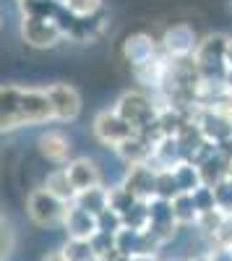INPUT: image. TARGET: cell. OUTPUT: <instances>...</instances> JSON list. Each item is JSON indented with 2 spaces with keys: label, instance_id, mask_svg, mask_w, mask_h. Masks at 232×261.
I'll return each mask as SVG.
<instances>
[{
  "label": "cell",
  "instance_id": "obj_1",
  "mask_svg": "<svg viewBox=\"0 0 232 261\" xmlns=\"http://www.w3.org/2000/svg\"><path fill=\"white\" fill-rule=\"evenodd\" d=\"M47 123H52V110L42 86H0V134H13L21 128Z\"/></svg>",
  "mask_w": 232,
  "mask_h": 261
},
{
  "label": "cell",
  "instance_id": "obj_2",
  "mask_svg": "<svg viewBox=\"0 0 232 261\" xmlns=\"http://www.w3.org/2000/svg\"><path fill=\"white\" fill-rule=\"evenodd\" d=\"M71 16L63 11L57 18H32V16H21V39L34 50H52L66 39Z\"/></svg>",
  "mask_w": 232,
  "mask_h": 261
},
{
  "label": "cell",
  "instance_id": "obj_3",
  "mask_svg": "<svg viewBox=\"0 0 232 261\" xmlns=\"http://www.w3.org/2000/svg\"><path fill=\"white\" fill-rule=\"evenodd\" d=\"M112 110L131 125L133 134H141L143 128H149L157 120L159 105L152 94H146V92H125V94H120V99L115 102Z\"/></svg>",
  "mask_w": 232,
  "mask_h": 261
},
{
  "label": "cell",
  "instance_id": "obj_4",
  "mask_svg": "<svg viewBox=\"0 0 232 261\" xmlns=\"http://www.w3.org/2000/svg\"><path fill=\"white\" fill-rule=\"evenodd\" d=\"M224 47H227V34H209L198 39V47L193 53V63L198 68L201 81H222L224 79Z\"/></svg>",
  "mask_w": 232,
  "mask_h": 261
},
{
  "label": "cell",
  "instance_id": "obj_5",
  "mask_svg": "<svg viewBox=\"0 0 232 261\" xmlns=\"http://www.w3.org/2000/svg\"><path fill=\"white\" fill-rule=\"evenodd\" d=\"M66 212H68V204L55 199V196L47 193L42 186L34 188L26 196V217L37 227H60Z\"/></svg>",
  "mask_w": 232,
  "mask_h": 261
},
{
  "label": "cell",
  "instance_id": "obj_6",
  "mask_svg": "<svg viewBox=\"0 0 232 261\" xmlns=\"http://www.w3.org/2000/svg\"><path fill=\"white\" fill-rule=\"evenodd\" d=\"M47 94L50 102V110H52V123H73L81 110H83V99L81 92L71 84H50V86H42Z\"/></svg>",
  "mask_w": 232,
  "mask_h": 261
},
{
  "label": "cell",
  "instance_id": "obj_7",
  "mask_svg": "<svg viewBox=\"0 0 232 261\" xmlns=\"http://www.w3.org/2000/svg\"><path fill=\"white\" fill-rule=\"evenodd\" d=\"M191 120L201 130L206 141L214 146L232 136V110H209V107H193Z\"/></svg>",
  "mask_w": 232,
  "mask_h": 261
},
{
  "label": "cell",
  "instance_id": "obj_8",
  "mask_svg": "<svg viewBox=\"0 0 232 261\" xmlns=\"http://www.w3.org/2000/svg\"><path fill=\"white\" fill-rule=\"evenodd\" d=\"M196 47H198V34L191 24H172L170 29H164V34L159 39V50L170 60L193 58Z\"/></svg>",
  "mask_w": 232,
  "mask_h": 261
},
{
  "label": "cell",
  "instance_id": "obj_9",
  "mask_svg": "<svg viewBox=\"0 0 232 261\" xmlns=\"http://www.w3.org/2000/svg\"><path fill=\"white\" fill-rule=\"evenodd\" d=\"M92 134L99 144L110 146V149H118L125 139L133 136V130L115 110H99L92 120Z\"/></svg>",
  "mask_w": 232,
  "mask_h": 261
},
{
  "label": "cell",
  "instance_id": "obj_10",
  "mask_svg": "<svg viewBox=\"0 0 232 261\" xmlns=\"http://www.w3.org/2000/svg\"><path fill=\"white\" fill-rule=\"evenodd\" d=\"M136 201H152L157 193V172L149 165H133L125 170V178L120 183Z\"/></svg>",
  "mask_w": 232,
  "mask_h": 261
},
{
  "label": "cell",
  "instance_id": "obj_11",
  "mask_svg": "<svg viewBox=\"0 0 232 261\" xmlns=\"http://www.w3.org/2000/svg\"><path fill=\"white\" fill-rule=\"evenodd\" d=\"M63 167H66V175H68V180H71L76 193L102 186V170H99L97 160H92V157H73L68 165H63Z\"/></svg>",
  "mask_w": 232,
  "mask_h": 261
},
{
  "label": "cell",
  "instance_id": "obj_12",
  "mask_svg": "<svg viewBox=\"0 0 232 261\" xmlns=\"http://www.w3.org/2000/svg\"><path fill=\"white\" fill-rule=\"evenodd\" d=\"M37 149H39V154L45 157L47 162L63 167V165H68L73 157H71V139L66 134H60V130H45L39 139H37Z\"/></svg>",
  "mask_w": 232,
  "mask_h": 261
},
{
  "label": "cell",
  "instance_id": "obj_13",
  "mask_svg": "<svg viewBox=\"0 0 232 261\" xmlns=\"http://www.w3.org/2000/svg\"><path fill=\"white\" fill-rule=\"evenodd\" d=\"M159 53H162L159 42L152 34H143V32L125 37V42H123V58H125V63H128L131 68H136V65H141L146 60H152Z\"/></svg>",
  "mask_w": 232,
  "mask_h": 261
},
{
  "label": "cell",
  "instance_id": "obj_14",
  "mask_svg": "<svg viewBox=\"0 0 232 261\" xmlns=\"http://www.w3.org/2000/svg\"><path fill=\"white\" fill-rule=\"evenodd\" d=\"M68 232V241H92L97 232V217L78 209L76 204H68V212L63 217V225Z\"/></svg>",
  "mask_w": 232,
  "mask_h": 261
},
{
  "label": "cell",
  "instance_id": "obj_15",
  "mask_svg": "<svg viewBox=\"0 0 232 261\" xmlns=\"http://www.w3.org/2000/svg\"><path fill=\"white\" fill-rule=\"evenodd\" d=\"M104 27H107V13H97L92 18H73L68 21V29H66V39H76V42H94L102 37Z\"/></svg>",
  "mask_w": 232,
  "mask_h": 261
},
{
  "label": "cell",
  "instance_id": "obj_16",
  "mask_svg": "<svg viewBox=\"0 0 232 261\" xmlns=\"http://www.w3.org/2000/svg\"><path fill=\"white\" fill-rule=\"evenodd\" d=\"M167 63H170V58H164V53H159V55H154L152 60L136 65V68H131V71H133V76H136V81H138L141 86L159 92V86H162V81H164V76H167Z\"/></svg>",
  "mask_w": 232,
  "mask_h": 261
},
{
  "label": "cell",
  "instance_id": "obj_17",
  "mask_svg": "<svg viewBox=\"0 0 232 261\" xmlns=\"http://www.w3.org/2000/svg\"><path fill=\"white\" fill-rule=\"evenodd\" d=\"M152 144L146 141L143 136H138V134H133L131 139H125L115 151H118V157L128 165V167H133V165H146L152 160Z\"/></svg>",
  "mask_w": 232,
  "mask_h": 261
},
{
  "label": "cell",
  "instance_id": "obj_18",
  "mask_svg": "<svg viewBox=\"0 0 232 261\" xmlns=\"http://www.w3.org/2000/svg\"><path fill=\"white\" fill-rule=\"evenodd\" d=\"M198 167V175H201V186L206 188H214L217 183H222L227 178V167H229V160L224 154H219V151H214L209 160H204Z\"/></svg>",
  "mask_w": 232,
  "mask_h": 261
},
{
  "label": "cell",
  "instance_id": "obj_19",
  "mask_svg": "<svg viewBox=\"0 0 232 261\" xmlns=\"http://www.w3.org/2000/svg\"><path fill=\"white\" fill-rule=\"evenodd\" d=\"M42 188H45L47 193H52L55 199L66 201V204H71L76 199V191H73V186H71V180L66 175V167H55L52 172H47V178H45V183H42Z\"/></svg>",
  "mask_w": 232,
  "mask_h": 261
},
{
  "label": "cell",
  "instance_id": "obj_20",
  "mask_svg": "<svg viewBox=\"0 0 232 261\" xmlns=\"http://www.w3.org/2000/svg\"><path fill=\"white\" fill-rule=\"evenodd\" d=\"M71 204H76L78 209L99 217L104 209L110 206V201H107V188L97 186V188H89V191H81V193H76V199H73Z\"/></svg>",
  "mask_w": 232,
  "mask_h": 261
},
{
  "label": "cell",
  "instance_id": "obj_21",
  "mask_svg": "<svg viewBox=\"0 0 232 261\" xmlns=\"http://www.w3.org/2000/svg\"><path fill=\"white\" fill-rule=\"evenodd\" d=\"M21 16L32 18H57L63 13V6L57 0H18Z\"/></svg>",
  "mask_w": 232,
  "mask_h": 261
},
{
  "label": "cell",
  "instance_id": "obj_22",
  "mask_svg": "<svg viewBox=\"0 0 232 261\" xmlns=\"http://www.w3.org/2000/svg\"><path fill=\"white\" fill-rule=\"evenodd\" d=\"M172 178H175V186L180 193H193L196 188H201V175H198V167L191 165V162H180L178 167L170 170Z\"/></svg>",
  "mask_w": 232,
  "mask_h": 261
},
{
  "label": "cell",
  "instance_id": "obj_23",
  "mask_svg": "<svg viewBox=\"0 0 232 261\" xmlns=\"http://www.w3.org/2000/svg\"><path fill=\"white\" fill-rule=\"evenodd\" d=\"M172 206V217H175V222L178 227L183 225H196V206H193V199H191V193H178L175 199L170 201Z\"/></svg>",
  "mask_w": 232,
  "mask_h": 261
},
{
  "label": "cell",
  "instance_id": "obj_24",
  "mask_svg": "<svg viewBox=\"0 0 232 261\" xmlns=\"http://www.w3.org/2000/svg\"><path fill=\"white\" fill-rule=\"evenodd\" d=\"M60 6L73 18H92L104 11V0H60Z\"/></svg>",
  "mask_w": 232,
  "mask_h": 261
},
{
  "label": "cell",
  "instance_id": "obj_25",
  "mask_svg": "<svg viewBox=\"0 0 232 261\" xmlns=\"http://www.w3.org/2000/svg\"><path fill=\"white\" fill-rule=\"evenodd\" d=\"M125 230H146L149 225V212H146V201H136L125 214H120Z\"/></svg>",
  "mask_w": 232,
  "mask_h": 261
},
{
  "label": "cell",
  "instance_id": "obj_26",
  "mask_svg": "<svg viewBox=\"0 0 232 261\" xmlns=\"http://www.w3.org/2000/svg\"><path fill=\"white\" fill-rule=\"evenodd\" d=\"M63 253H66L68 261H97L89 241H68L63 246Z\"/></svg>",
  "mask_w": 232,
  "mask_h": 261
},
{
  "label": "cell",
  "instance_id": "obj_27",
  "mask_svg": "<svg viewBox=\"0 0 232 261\" xmlns=\"http://www.w3.org/2000/svg\"><path fill=\"white\" fill-rule=\"evenodd\" d=\"M178 193H180V191H178V186H175L172 172H170V170H159V172H157V193H154V199L172 201Z\"/></svg>",
  "mask_w": 232,
  "mask_h": 261
},
{
  "label": "cell",
  "instance_id": "obj_28",
  "mask_svg": "<svg viewBox=\"0 0 232 261\" xmlns=\"http://www.w3.org/2000/svg\"><path fill=\"white\" fill-rule=\"evenodd\" d=\"M16 248V232H13V225L0 214V261H8L11 253Z\"/></svg>",
  "mask_w": 232,
  "mask_h": 261
},
{
  "label": "cell",
  "instance_id": "obj_29",
  "mask_svg": "<svg viewBox=\"0 0 232 261\" xmlns=\"http://www.w3.org/2000/svg\"><path fill=\"white\" fill-rule=\"evenodd\" d=\"M212 193H214L217 209H219L222 214H232V180L224 178L222 183H217V186L212 188Z\"/></svg>",
  "mask_w": 232,
  "mask_h": 261
},
{
  "label": "cell",
  "instance_id": "obj_30",
  "mask_svg": "<svg viewBox=\"0 0 232 261\" xmlns=\"http://www.w3.org/2000/svg\"><path fill=\"white\" fill-rule=\"evenodd\" d=\"M214 248H232V214H224L214 235L209 238Z\"/></svg>",
  "mask_w": 232,
  "mask_h": 261
},
{
  "label": "cell",
  "instance_id": "obj_31",
  "mask_svg": "<svg viewBox=\"0 0 232 261\" xmlns=\"http://www.w3.org/2000/svg\"><path fill=\"white\" fill-rule=\"evenodd\" d=\"M118 230H123V220H120V214L112 212L110 206L104 209L99 217H97V232H107V235H115Z\"/></svg>",
  "mask_w": 232,
  "mask_h": 261
},
{
  "label": "cell",
  "instance_id": "obj_32",
  "mask_svg": "<svg viewBox=\"0 0 232 261\" xmlns=\"http://www.w3.org/2000/svg\"><path fill=\"white\" fill-rule=\"evenodd\" d=\"M191 199H193L196 214H206V212H214V209H217V204H214V193H212V188H206V186L196 188V191L191 193Z\"/></svg>",
  "mask_w": 232,
  "mask_h": 261
},
{
  "label": "cell",
  "instance_id": "obj_33",
  "mask_svg": "<svg viewBox=\"0 0 232 261\" xmlns=\"http://www.w3.org/2000/svg\"><path fill=\"white\" fill-rule=\"evenodd\" d=\"M222 212L219 209H214V212H206V214H198L196 217V227L201 230V235H206V238H212L214 235V230L219 227V222H222Z\"/></svg>",
  "mask_w": 232,
  "mask_h": 261
},
{
  "label": "cell",
  "instance_id": "obj_34",
  "mask_svg": "<svg viewBox=\"0 0 232 261\" xmlns=\"http://www.w3.org/2000/svg\"><path fill=\"white\" fill-rule=\"evenodd\" d=\"M204 256H206V261H232V251L229 248H214L212 246Z\"/></svg>",
  "mask_w": 232,
  "mask_h": 261
},
{
  "label": "cell",
  "instance_id": "obj_35",
  "mask_svg": "<svg viewBox=\"0 0 232 261\" xmlns=\"http://www.w3.org/2000/svg\"><path fill=\"white\" fill-rule=\"evenodd\" d=\"M217 151H219V154H224L227 160H232V136L224 139L222 144H217Z\"/></svg>",
  "mask_w": 232,
  "mask_h": 261
},
{
  "label": "cell",
  "instance_id": "obj_36",
  "mask_svg": "<svg viewBox=\"0 0 232 261\" xmlns=\"http://www.w3.org/2000/svg\"><path fill=\"white\" fill-rule=\"evenodd\" d=\"M42 261H68V258H66V253H63V248H55V251L42 256Z\"/></svg>",
  "mask_w": 232,
  "mask_h": 261
},
{
  "label": "cell",
  "instance_id": "obj_37",
  "mask_svg": "<svg viewBox=\"0 0 232 261\" xmlns=\"http://www.w3.org/2000/svg\"><path fill=\"white\" fill-rule=\"evenodd\" d=\"M224 65L232 68V37H227V47H224Z\"/></svg>",
  "mask_w": 232,
  "mask_h": 261
},
{
  "label": "cell",
  "instance_id": "obj_38",
  "mask_svg": "<svg viewBox=\"0 0 232 261\" xmlns=\"http://www.w3.org/2000/svg\"><path fill=\"white\" fill-rule=\"evenodd\" d=\"M222 86H224V89H227V94L232 97V68H227V71H224V79H222Z\"/></svg>",
  "mask_w": 232,
  "mask_h": 261
},
{
  "label": "cell",
  "instance_id": "obj_39",
  "mask_svg": "<svg viewBox=\"0 0 232 261\" xmlns=\"http://www.w3.org/2000/svg\"><path fill=\"white\" fill-rule=\"evenodd\" d=\"M188 261H206V256L201 253V256H193V258H188Z\"/></svg>",
  "mask_w": 232,
  "mask_h": 261
},
{
  "label": "cell",
  "instance_id": "obj_40",
  "mask_svg": "<svg viewBox=\"0 0 232 261\" xmlns=\"http://www.w3.org/2000/svg\"><path fill=\"white\" fill-rule=\"evenodd\" d=\"M227 178L232 180V160H229V167H227Z\"/></svg>",
  "mask_w": 232,
  "mask_h": 261
},
{
  "label": "cell",
  "instance_id": "obj_41",
  "mask_svg": "<svg viewBox=\"0 0 232 261\" xmlns=\"http://www.w3.org/2000/svg\"><path fill=\"white\" fill-rule=\"evenodd\" d=\"M0 29H3V8H0Z\"/></svg>",
  "mask_w": 232,
  "mask_h": 261
},
{
  "label": "cell",
  "instance_id": "obj_42",
  "mask_svg": "<svg viewBox=\"0 0 232 261\" xmlns=\"http://www.w3.org/2000/svg\"><path fill=\"white\" fill-rule=\"evenodd\" d=\"M57 3H60V0H57Z\"/></svg>",
  "mask_w": 232,
  "mask_h": 261
},
{
  "label": "cell",
  "instance_id": "obj_43",
  "mask_svg": "<svg viewBox=\"0 0 232 261\" xmlns=\"http://www.w3.org/2000/svg\"><path fill=\"white\" fill-rule=\"evenodd\" d=\"M229 251H232V248H229Z\"/></svg>",
  "mask_w": 232,
  "mask_h": 261
}]
</instances>
